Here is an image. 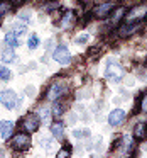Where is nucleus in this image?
<instances>
[{"mask_svg":"<svg viewBox=\"0 0 147 158\" xmlns=\"http://www.w3.org/2000/svg\"><path fill=\"white\" fill-rule=\"evenodd\" d=\"M123 75H125V72H123V68L118 65V63L110 61L108 65H106L105 77H106L108 80H112V82H120V80L123 78Z\"/></svg>","mask_w":147,"mask_h":158,"instance_id":"obj_1","label":"nucleus"},{"mask_svg":"<svg viewBox=\"0 0 147 158\" xmlns=\"http://www.w3.org/2000/svg\"><path fill=\"white\" fill-rule=\"evenodd\" d=\"M0 104H4L7 109H14V107L19 106V99H17V94L14 90H4L0 92Z\"/></svg>","mask_w":147,"mask_h":158,"instance_id":"obj_2","label":"nucleus"},{"mask_svg":"<svg viewBox=\"0 0 147 158\" xmlns=\"http://www.w3.org/2000/svg\"><path fill=\"white\" fill-rule=\"evenodd\" d=\"M29 144H31V138L25 133L15 134L14 139H12V148H14L15 151H25L29 148Z\"/></svg>","mask_w":147,"mask_h":158,"instance_id":"obj_3","label":"nucleus"},{"mask_svg":"<svg viewBox=\"0 0 147 158\" xmlns=\"http://www.w3.org/2000/svg\"><path fill=\"white\" fill-rule=\"evenodd\" d=\"M113 9H115V4H113V2H105V4L96 5V7L93 9V14H95L98 19H105V17L110 15V12H112Z\"/></svg>","mask_w":147,"mask_h":158,"instance_id":"obj_4","label":"nucleus"},{"mask_svg":"<svg viewBox=\"0 0 147 158\" xmlns=\"http://www.w3.org/2000/svg\"><path fill=\"white\" fill-rule=\"evenodd\" d=\"M52 56H54V60L58 63H61V65H68V63L71 61V55H69V51H68L66 46H59V48H56L54 53H52Z\"/></svg>","mask_w":147,"mask_h":158,"instance_id":"obj_5","label":"nucleus"},{"mask_svg":"<svg viewBox=\"0 0 147 158\" xmlns=\"http://www.w3.org/2000/svg\"><path fill=\"white\" fill-rule=\"evenodd\" d=\"M64 92H68V87L66 85H63V83H59V82L52 83V85L49 87V90H48V99L49 100H58Z\"/></svg>","mask_w":147,"mask_h":158,"instance_id":"obj_6","label":"nucleus"},{"mask_svg":"<svg viewBox=\"0 0 147 158\" xmlns=\"http://www.w3.org/2000/svg\"><path fill=\"white\" fill-rule=\"evenodd\" d=\"M22 126H24V129L27 131V133H34V131H37V127H39L37 116H34V114H27V116L24 117V121H22Z\"/></svg>","mask_w":147,"mask_h":158,"instance_id":"obj_7","label":"nucleus"},{"mask_svg":"<svg viewBox=\"0 0 147 158\" xmlns=\"http://www.w3.org/2000/svg\"><path fill=\"white\" fill-rule=\"evenodd\" d=\"M140 27V21H135V22H129V24H123L122 27H120L118 34L122 36V38H127V36L133 34V32L137 31V29Z\"/></svg>","mask_w":147,"mask_h":158,"instance_id":"obj_8","label":"nucleus"},{"mask_svg":"<svg viewBox=\"0 0 147 158\" xmlns=\"http://www.w3.org/2000/svg\"><path fill=\"white\" fill-rule=\"evenodd\" d=\"M123 119H125V110H122V109H115V110H112V112L108 114V123L112 124V126L122 124Z\"/></svg>","mask_w":147,"mask_h":158,"instance_id":"obj_9","label":"nucleus"},{"mask_svg":"<svg viewBox=\"0 0 147 158\" xmlns=\"http://www.w3.org/2000/svg\"><path fill=\"white\" fill-rule=\"evenodd\" d=\"M145 14H147V9L144 7V5H140V7L130 10L129 15H127V19H129V22H135V21H140V19H142Z\"/></svg>","mask_w":147,"mask_h":158,"instance_id":"obj_10","label":"nucleus"},{"mask_svg":"<svg viewBox=\"0 0 147 158\" xmlns=\"http://www.w3.org/2000/svg\"><path fill=\"white\" fill-rule=\"evenodd\" d=\"M12 131H14V123L12 121H2L0 123V134L4 139H9L12 136Z\"/></svg>","mask_w":147,"mask_h":158,"instance_id":"obj_11","label":"nucleus"},{"mask_svg":"<svg viewBox=\"0 0 147 158\" xmlns=\"http://www.w3.org/2000/svg\"><path fill=\"white\" fill-rule=\"evenodd\" d=\"M51 133L58 141H61L63 138H64V126H63L61 123H52L51 124Z\"/></svg>","mask_w":147,"mask_h":158,"instance_id":"obj_12","label":"nucleus"},{"mask_svg":"<svg viewBox=\"0 0 147 158\" xmlns=\"http://www.w3.org/2000/svg\"><path fill=\"white\" fill-rule=\"evenodd\" d=\"M133 138L135 139H145L147 138V124L145 123H139L133 129Z\"/></svg>","mask_w":147,"mask_h":158,"instance_id":"obj_13","label":"nucleus"},{"mask_svg":"<svg viewBox=\"0 0 147 158\" xmlns=\"http://www.w3.org/2000/svg\"><path fill=\"white\" fill-rule=\"evenodd\" d=\"M73 22H75V12L69 10V12H66V14L63 15V19H61V27H63V29H68L69 26H73Z\"/></svg>","mask_w":147,"mask_h":158,"instance_id":"obj_14","label":"nucleus"},{"mask_svg":"<svg viewBox=\"0 0 147 158\" xmlns=\"http://www.w3.org/2000/svg\"><path fill=\"white\" fill-rule=\"evenodd\" d=\"M5 43H7L10 48H17L21 43H19V38L15 32H7V36H5Z\"/></svg>","mask_w":147,"mask_h":158,"instance_id":"obj_15","label":"nucleus"},{"mask_svg":"<svg viewBox=\"0 0 147 158\" xmlns=\"http://www.w3.org/2000/svg\"><path fill=\"white\" fill-rule=\"evenodd\" d=\"M125 15V9L123 7H117V10L113 12V17H112V22H118L120 19Z\"/></svg>","mask_w":147,"mask_h":158,"instance_id":"obj_16","label":"nucleus"},{"mask_svg":"<svg viewBox=\"0 0 147 158\" xmlns=\"http://www.w3.org/2000/svg\"><path fill=\"white\" fill-rule=\"evenodd\" d=\"M10 78V70L7 68V66H0V80H9Z\"/></svg>","mask_w":147,"mask_h":158,"instance_id":"obj_17","label":"nucleus"},{"mask_svg":"<svg viewBox=\"0 0 147 158\" xmlns=\"http://www.w3.org/2000/svg\"><path fill=\"white\" fill-rule=\"evenodd\" d=\"M14 51L12 49H5L4 51V55H2V60H4L5 63H9V61H14Z\"/></svg>","mask_w":147,"mask_h":158,"instance_id":"obj_18","label":"nucleus"},{"mask_svg":"<svg viewBox=\"0 0 147 158\" xmlns=\"http://www.w3.org/2000/svg\"><path fill=\"white\" fill-rule=\"evenodd\" d=\"M12 32H15V34H22V32H25V26L19 24V22H14V24H12Z\"/></svg>","mask_w":147,"mask_h":158,"instance_id":"obj_19","label":"nucleus"},{"mask_svg":"<svg viewBox=\"0 0 147 158\" xmlns=\"http://www.w3.org/2000/svg\"><path fill=\"white\" fill-rule=\"evenodd\" d=\"M39 117H42V121L48 124V123H49V109L41 107V109H39Z\"/></svg>","mask_w":147,"mask_h":158,"instance_id":"obj_20","label":"nucleus"},{"mask_svg":"<svg viewBox=\"0 0 147 158\" xmlns=\"http://www.w3.org/2000/svg\"><path fill=\"white\" fill-rule=\"evenodd\" d=\"M27 46L31 49H36L39 46V39H37V36H31V38H29V43H27Z\"/></svg>","mask_w":147,"mask_h":158,"instance_id":"obj_21","label":"nucleus"},{"mask_svg":"<svg viewBox=\"0 0 147 158\" xmlns=\"http://www.w3.org/2000/svg\"><path fill=\"white\" fill-rule=\"evenodd\" d=\"M140 110L142 112H147V92L142 95V99H140Z\"/></svg>","mask_w":147,"mask_h":158,"instance_id":"obj_22","label":"nucleus"},{"mask_svg":"<svg viewBox=\"0 0 147 158\" xmlns=\"http://www.w3.org/2000/svg\"><path fill=\"white\" fill-rule=\"evenodd\" d=\"M86 41H88V34H79V36H76V39H75L76 44H85Z\"/></svg>","mask_w":147,"mask_h":158,"instance_id":"obj_23","label":"nucleus"},{"mask_svg":"<svg viewBox=\"0 0 147 158\" xmlns=\"http://www.w3.org/2000/svg\"><path fill=\"white\" fill-rule=\"evenodd\" d=\"M19 15H21L22 21H31V10H22Z\"/></svg>","mask_w":147,"mask_h":158,"instance_id":"obj_24","label":"nucleus"},{"mask_svg":"<svg viewBox=\"0 0 147 158\" xmlns=\"http://www.w3.org/2000/svg\"><path fill=\"white\" fill-rule=\"evenodd\" d=\"M58 158H64V156H69V148H63V150H59V153L56 155Z\"/></svg>","mask_w":147,"mask_h":158,"instance_id":"obj_25","label":"nucleus"},{"mask_svg":"<svg viewBox=\"0 0 147 158\" xmlns=\"http://www.w3.org/2000/svg\"><path fill=\"white\" fill-rule=\"evenodd\" d=\"M73 134H75L76 138H81V136H90V131H88V129H83V131H75Z\"/></svg>","mask_w":147,"mask_h":158,"instance_id":"obj_26","label":"nucleus"},{"mask_svg":"<svg viewBox=\"0 0 147 158\" xmlns=\"http://www.w3.org/2000/svg\"><path fill=\"white\" fill-rule=\"evenodd\" d=\"M25 94H29V95H32V94H34V89H32V87H29V89H25Z\"/></svg>","mask_w":147,"mask_h":158,"instance_id":"obj_27","label":"nucleus"}]
</instances>
